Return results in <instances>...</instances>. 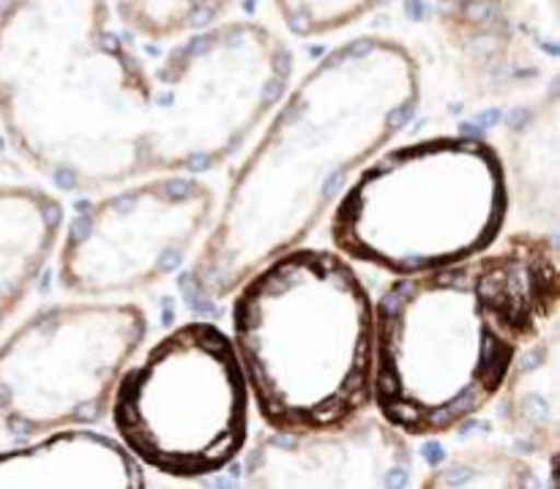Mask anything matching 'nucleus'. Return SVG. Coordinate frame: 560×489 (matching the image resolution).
Returning <instances> with one entry per match:
<instances>
[{
    "label": "nucleus",
    "instance_id": "nucleus-1",
    "mask_svg": "<svg viewBox=\"0 0 560 489\" xmlns=\"http://www.w3.org/2000/svg\"><path fill=\"white\" fill-rule=\"evenodd\" d=\"M290 77V47L255 20L180 38L151 74L113 27L109 0L0 3V126L11 151L66 191L219 167Z\"/></svg>",
    "mask_w": 560,
    "mask_h": 489
},
{
    "label": "nucleus",
    "instance_id": "nucleus-17",
    "mask_svg": "<svg viewBox=\"0 0 560 489\" xmlns=\"http://www.w3.org/2000/svg\"><path fill=\"white\" fill-rule=\"evenodd\" d=\"M381 3L383 0H273V9L295 38H320L359 25Z\"/></svg>",
    "mask_w": 560,
    "mask_h": 489
},
{
    "label": "nucleus",
    "instance_id": "nucleus-2",
    "mask_svg": "<svg viewBox=\"0 0 560 489\" xmlns=\"http://www.w3.org/2000/svg\"><path fill=\"white\" fill-rule=\"evenodd\" d=\"M421 66L402 42L359 36L312 66L228 186L184 273V299L219 306L252 271L301 246L345 186L416 118Z\"/></svg>",
    "mask_w": 560,
    "mask_h": 489
},
{
    "label": "nucleus",
    "instance_id": "nucleus-6",
    "mask_svg": "<svg viewBox=\"0 0 560 489\" xmlns=\"http://www.w3.org/2000/svg\"><path fill=\"white\" fill-rule=\"evenodd\" d=\"M109 416L131 457L170 479L233 465L249 443L252 394L230 334L208 321L164 334L126 366Z\"/></svg>",
    "mask_w": 560,
    "mask_h": 489
},
{
    "label": "nucleus",
    "instance_id": "nucleus-15",
    "mask_svg": "<svg viewBox=\"0 0 560 489\" xmlns=\"http://www.w3.org/2000/svg\"><path fill=\"white\" fill-rule=\"evenodd\" d=\"M424 489H528L541 487L539 468L517 449L474 446L438 459L419 481Z\"/></svg>",
    "mask_w": 560,
    "mask_h": 489
},
{
    "label": "nucleus",
    "instance_id": "nucleus-5",
    "mask_svg": "<svg viewBox=\"0 0 560 489\" xmlns=\"http://www.w3.org/2000/svg\"><path fill=\"white\" fill-rule=\"evenodd\" d=\"M506 162L474 135H438L370 159L331 213V244L394 277L452 266L495 244L509 217Z\"/></svg>",
    "mask_w": 560,
    "mask_h": 489
},
{
    "label": "nucleus",
    "instance_id": "nucleus-9",
    "mask_svg": "<svg viewBox=\"0 0 560 489\" xmlns=\"http://www.w3.org/2000/svg\"><path fill=\"white\" fill-rule=\"evenodd\" d=\"M410 438L370 410L328 430H266L244 454L241 485L257 489H402L413 485Z\"/></svg>",
    "mask_w": 560,
    "mask_h": 489
},
{
    "label": "nucleus",
    "instance_id": "nucleus-14",
    "mask_svg": "<svg viewBox=\"0 0 560 489\" xmlns=\"http://www.w3.org/2000/svg\"><path fill=\"white\" fill-rule=\"evenodd\" d=\"M509 170L525 217L556 235L558 222V85L509 129Z\"/></svg>",
    "mask_w": 560,
    "mask_h": 489
},
{
    "label": "nucleus",
    "instance_id": "nucleus-13",
    "mask_svg": "<svg viewBox=\"0 0 560 489\" xmlns=\"http://www.w3.org/2000/svg\"><path fill=\"white\" fill-rule=\"evenodd\" d=\"M63 206L33 184H0V331L58 249Z\"/></svg>",
    "mask_w": 560,
    "mask_h": 489
},
{
    "label": "nucleus",
    "instance_id": "nucleus-3",
    "mask_svg": "<svg viewBox=\"0 0 560 489\" xmlns=\"http://www.w3.org/2000/svg\"><path fill=\"white\" fill-rule=\"evenodd\" d=\"M558 310V244L545 230L397 277L375 301L372 405L408 438L452 435L490 408Z\"/></svg>",
    "mask_w": 560,
    "mask_h": 489
},
{
    "label": "nucleus",
    "instance_id": "nucleus-16",
    "mask_svg": "<svg viewBox=\"0 0 560 489\" xmlns=\"http://www.w3.org/2000/svg\"><path fill=\"white\" fill-rule=\"evenodd\" d=\"M120 20L148 42H180L222 22L241 0H113Z\"/></svg>",
    "mask_w": 560,
    "mask_h": 489
},
{
    "label": "nucleus",
    "instance_id": "nucleus-7",
    "mask_svg": "<svg viewBox=\"0 0 560 489\" xmlns=\"http://www.w3.org/2000/svg\"><path fill=\"white\" fill-rule=\"evenodd\" d=\"M148 337L129 301H60L33 312L0 342V427L31 441L96 424Z\"/></svg>",
    "mask_w": 560,
    "mask_h": 489
},
{
    "label": "nucleus",
    "instance_id": "nucleus-8",
    "mask_svg": "<svg viewBox=\"0 0 560 489\" xmlns=\"http://www.w3.org/2000/svg\"><path fill=\"white\" fill-rule=\"evenodd\" d=\"M217 217V195L195 173L129 181L85 202L58 241V282L80 299L137 293L173 277Z\"/></svg>",
    "mask_w": 560,
    "mask_h": 489
},
{
    "label": "nucleus",
    "instance_id": "nucleus-4",
    "mask_svg": "<svg viewBox=\"0 0 560 489\" xmlns=\"http://www.w3.org/2000/svg\"><path fill=\"white\" fill-rule=\"evenodd\" d=\"M233 348L268 430H328L372 408L375 304L337 249L293 246L233 290Z\"/></svg>",
    "mask_w": 560,
    "mask_h": 489
},
{
    "label": "nucleus",
    "instance_id": "nucleus-10",
    "mask_svg": "<svg viewBox=\"0 0 560 489\" xmlns=\"http://www.w3.org/2000/svg\"><path fill=\"white\" fill-rule=\"evenodd\" d=\"M463 85L481 98L558 80V0H432Z\"/></svg>",
    "mask_w": 560,
    "mask_h": 489
},
{
    "label": "nucleus",
    "instance_id": "nucleus-11",
    "mask_svg": "<svg viewBox=\"0 0 560 489\" xmlns=\"http://www.w3.org/2000/svg\"><path fill=\"white\" fill-rule=\"evenodd\" d=\"M129 449L102 432L69 427L0 452V487H145Z\"/></svg>",
    "mask_w": 560,
    "mask_h": 489
},
{
    "label": "nucleus",
    "instance_id": "nucleus-12",
    "mask_svg": "<svg viewBox=\"0 0 560 489\" xmlns=\"http://www.w3.org/2000/svg\"><path fill=\"white\" fill-rule=\"evenodd\" d=\"M503 432L525 457H539L556 476L560 449V334L558 317L517 353L492 399Z\"/></svg>",
    "mask_w": 560,
    "mask_h": 489
}]
</instances>
